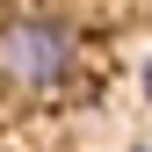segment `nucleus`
<instances>
[{"label": "nucleus", "mask_w": 152, "mask_h": 152, "mask_svg": "<svg viewBox=\"0 0 152 152\" xmlns=\"http://www.w3.org/2000/svg\"><path fill=\"white\" fill-rule=\"evenodd\" d=\"M72 72H80V29L65 15H36L22 7L7 29H0V80L22 94H58Z\"/></svg>", "instance_id": "nucleus-1"}, {"label": "nucleus", "mask_w": 152, "mask_h": 152, "mask_svg": "<svg viewBox=\"0 0 152 152\" xmlns=\"http://www.w3.org/2000/svg\"><path fill=\"white\" fill-rule=\"evenodd\" d=\"M0 7H7V15H22V7H44V0H0Z\"/></svg>", "instance_id": "nucleus-2"}, {"label": "nucleus", "mask_w": 152, "mask_h": 152, "mask_svg": "<svg viewBox=\"0 0 152 152\" xmlns=\"http://www.w3.org/2000/svg\"><path fill=\"white\" fill-rule=\"evenodd\" d=\"M130 152H145V145H130Z\"/></svg>", "instance_id": "nucleus-3"}]
</instances>
